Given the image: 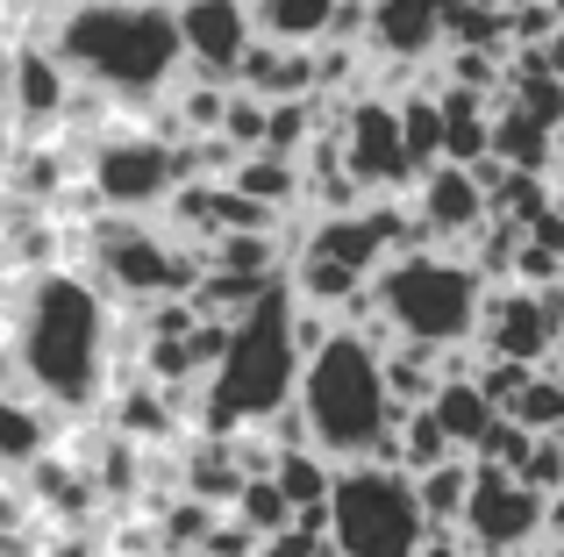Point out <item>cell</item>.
<instances>
[{"mask_svg": "<svg viewBox=\"0 0 564 557\" xmlns=\"http://www.w3.org/2000/svg\"><path fill=\"white\" fill-rule=\"evenodd\" d=\"M494 157L508 172H536V179H551L557 172V129L536 122L529 108H514L508 94L494 100Z\"/></svg>", "mask_w": 564, "mask_h": 557, "instance_id": "cell-19", "label": "cell"}, {"mask_svg": "<svg viewBox=\"0 0 564 557\" xmlns=\"http://www.w3.org/2000/svg\"><path fill=\"white\" fill-rule=\"evenodd\" d=\"M457 529L471 536L479 557H522L536 536H551V501L536 487H522L514 472H486L479 465V487H471V507Z\"/></svg>", "mask_w": 564, "mask_h": 557, "instance_id": "cell-10", "label": "cell"}, {"mask_svg": "<svg viewBox=\"0 0 564 557\" xmlns=\"http://www.w3.org/2000/svg\"><path fill=\"white\" fill-rule=\"evenodd\" d=\"M451 43V0H372V43L379 65H429Z\"/></svg>", "mask_w": 564, "mask_h": 557, "instance_id": "cell-15", "label": "cell"}, {"mask_svg": "<svg viewBox=\"0 0 564 557\" xmlns=\"http://www.w3.org/2000/svg\"><path fill=\"white\" fill-rule=\"evenodd\" d=\"M301 407L307 429H315V450L329 465H386L393 458V429L408 407L386 386V350L379 336L365 329H336L315 358L301 364Z\"/></svg>", "mask_w": 564, "mask_h": 557, "instance_id": "cell-3", "label": "cell"}, {"mask_svg": "<svg viewBox=\"0 0 564 557\" xmlns=\"http://www.w3.org/2000/svg\"><path fill=\"white\" fill-rule=\"evenodd\" d=\"M272 479L286 487L293 507H329V493H336V465L322 458V450H286Z\"/></svg>", "mask_w": 564, "mask_h": 557, "instance_id": "cell-26", "label": "cell"}, {"mask_svg": "<svg viewBox=\"0 0 564 557\" xmlns=\"http://www.w3.org/2000/svg\"><path fill=\"white\" fill-rule=\"evenodd\" d=\"M115 329H122V301L86 265L36 272L22 286V315H14L22 386L51 401L57 415H86L94 401H108Z\"/></svg>", "mask_w": 564, "mask_h": 557, "instance_id": "cell-1", "label": "cell"}, {"mask_svg": "<svg viewBox=\"0 0 564 557\" xmlns=\"http://www.w3.org/2000/svg\"><path fill=\"white\" fill-rule=\"evenodd\" d=\"M557 343H564V321H557V307H551L543 286H514V278H500V286L486 293V315H479V350H486V358L551 364Z\"/></svg>", "mask_w": 564, "mask_h": 557, "instance_id": "cell-12", "label": "cell"}, {"mask_svg": "<svg viewBox=\"0 0 564 557\" xmlns=\"http://www.w3.org/2000/svg\"><path fill=\"white\" fill-rule=\"evenodd\" d=\"M443 458H457V444H451V429L436 422V407H408L400 429H393V458H386V465H400L408 479H422L429 465H443Z\"/></svg>", "mask_w": 564, "mask_h": 557, "instance_id": "cell-24", "label": "cell"}, {"mask_svg": "<svg viewBox=\"0 0 564 557\" xmlns=\"http://www.w3.org/2000/svg\"><path fill=\"white\" fill-rule=\"evenodd\" d=\"M514 479H522V487H536L543 501L564 493V444H557V436H536V450L522 458V472H514Z\"/></svg>", "mask_w": 564, "mask_h": 557, "instance_id": "cell-30", "label": "cell"}, {"mask_svg": "<svg viewBox=\"0 0 564 557\" xmlns=\"http://www.w3.org/2000/svg\"><path fill=\"white\" fill-rule=\"evenodd\" d=\"M293 286L279 278L250 315L229 321V358L207 372L200 407H193V436H236V429H258L272 422L279 407L301 393V343H293Z\"/></svg>", "mask_w": 564, "mask_h": 557, "instance_id": "cell-4", "label": "cell"}, {"mask_svg": "<svg viewBox=\"0 0 564 557\" xmlns=\"http://www.w3.org/2000/svg\"><path fill=\"white\" fill-rule=\"evenodd\" d=\"M57 429H65V415H57L51 401H36V393H0V479L36 472L57 450Z\"/></svg>", "mask_w": 564, "mask_h": 557, "instance_id": "cell-17", "label": "cell"}, {"mask_svg": "<svg viewBox=\"0 0 564 557\" xmlns=\"http://www.w3.org/2000/svg\"><path fill=\"white\" fill-rule=\"evenodd\" d=\"M8 100H14V36L0 29V122H8Z\"/></svg>", "mask_w": 564, "mask_h": 557, "instance_id": "cell-33", "label": "cell"}, {"mask_svg": "<svg viewBox=\"0 0 564 557\" xmlns=\"http://www.w3.org/2000/svg\"><path fill=\"white\" fill-rule=\"evenodd\" d=\"M172 8H180V36H186V72L236 86V65H243L250 43H258L250 0H172Z\"/></svg>", "mask_w": 564, "mask_h": 557, "instance_id": "cell-14", "label": "cell"}, {"mask_svg": "<svg viewBox=\"0 0 564 557\" xmlns=\"http://www.w3.org/2000/svg\"><path fill=\"white\" fill-rule=\"evenodd\" d=\"M336 8L344 0H250L258 36H272V43H329Z\"/></svg>", "mask_w": 564, "mask_h": 557, "instance_id": "cell-23", "label": "cell"}, {"mask_svg": "<svg viewBox=\"0 0 564 557\" xmlns=\"http://www.w3.org/2000/svg\"><path fill=\"white\" fill-rule=\"evenodd\" d=\"M22 487H29V501H36L57 529H86V522H94V507H108V501H100V487H94V472H86L79 458H65V450H51V458L22 479Z\"/></svg>", "mask_w": 564, "mask_h": 557, "instance_id": "cell-18", "label": "cell"}, {"mask_svg": "<svg viewBox=\"0 0 564 557\" xmlns=\"http://www.w3.org/2000/svg\"><path fill=\"white\" fill-rule=\"evenodd\" d=\"M229 186H236V194H250V200H264V208H279V215H286L293 200L307 194V172H301V157H279V151H250V157H236Z\"/></svg>", "mask_w": 564, "mask_h": 557, "instance_id": "cell-22", "label": "cell"}, {"mask_svg": "<svg viewBox=\"0 0 564 557\" xmlns=\"http://www.w3.org/2000/svg\"><path fill=\"white\" fill-rule=\"evenodd\" d=\"M557 194H564V179H557Z\"/></svg>", "mask_w": 564, "mask_h": 557, "instance_id": "cell-38", "label": "cell"}, {"mask_svg": "<svg viewBox=\"0 0 564 557\" xmlns=\"http://www.w3.org/2000/svg\"><path fill=\"white\" fill-rule=\"evenodd\" d=\"M551 536H564V493H551Z\"/></svg>", "mask_w": 564, "mask_h": 557, "instance_id": "cell-34", "label": "cell"}, {"mask_svg": "<svg viewBox=\"0 0 564 557\" xmlns=\"http://www.w3.org/2000/svg\"><path fill=\"white\" fill-rule=\"evenodd\" d=\"M186 179V143H165L158 129H100L86 143V186L108 215H165Z\"/></svg>", "mask_w": 564, "mask_h": 557, "instance_id": "cell-8", "label": "cell"}, {"mask_svg": "<svg viewBox=\"0 0 564 557\" xmlns=\"http://www.w3.org/2000/svg\"><path fill=\"white\" fill-rule=\"evenodd\" d=\"M229 515L243 522V529H258V536H286L301 507L286 501V487H279V479H250V487L236 493V507H229Z\"/></svg>", "mask_w": 564, "mask_h": 557, "instance_id": "cell-27", "label": "cell"}, {"mask_svg": "<svg viewBox=\"0 0 564 557\" xmlns=\"http://www.w3.org/2000/svg\"><path fill=\"white\" fill-rule=\"evenodd\" d=\"M429 407H436V422L451 429V444L465 450V458L486 444V429L500 422V407L486 401V386H479V379H443V386H436V401H429Z\"/></svg>", "mask_w": 564, "mask_h": 557, "instance_id": "cell-21", "label": "cell"}, {"mask_svg": "<svg viewBox=\"0 0 564 557\" xmlns=\"http://www.w3.org/2000/svg\"><path fill=\"white\" fill-rule=\"evenodd\" d=\"M408 208L422 222L429 251H471V237L494 222V194H486V179L471 165H429L408 186Z\"/></svg>", "mask_w": 564, "mask_h": 557, "instance_id": "cell-11", "label": "cell"}, {"mask_svg": "<svg viewBox=\"0 0 564 557\" xmlns=\"http://www.w3.org/2000/svg\"><path fill=\"white\" fill-rule=\"evenodd\" d=\"M43 557H108V550H100L86 529H57L51 544H43Z\"/></svg>", "mask_w": 564, "mask_h": 557, "instance_id": "cell-32", "label": "cell"}, {"mask_svg": "<svg viewBox=\"0 0 564 557\" xmlns=\"http://www.w3.org/2000/svg\"><path fill=\"white\" fill-rule=\"evenodd\" d=\"M451 8H508V0H451Z\"/></svg>", "mask_w": 564, "mask_h": 557, "instance_id": "cell-35", "label": "cell"}, {"mask_svg": "<svg viewBox=\"0 0 564 557\" xmlns=\"http://www.w3.org/2000/svg\"><path fill=\"white\" fill-rule=\"evenodd\" d=\"M322 544H329V536L286 529V536H264V544H258V557H322Z\"/></svg>", "mask_w": 564, "mask_h": 557, "instance_id": "cell-31", "label": "cell"}, {"mask_svg": "<svg viewBox=\"0 0 564 557\" xmlns=\"http://www.w3.org/2000/svg\"><path fill=\"white\" fill-rule=\"evenodd\" d=\"M471 487H479V458H443V465H429L422 479H414V493H422V515H429V529H457L465 522V507H471Z\"/></svg>", "mask_w": 564, "mask_h": 557, "instance_id": "cell-20", "label": "cell"}, {"mask_svg": "<svg viewBox=\"0 0 564 557\" xmlns=\"http://www.w3.org/2000/svg\"><path fill=\"white\" fill-rule=\"evenodd\" d=\"M329 544L344 557H414L429 544L422 493L400 465H336L329 493Z\"/></svg>", "mask_w": 564, "mask_h": 557, "instance_id": "cell-7", "label": "cell"}, {"mask_svg": "<svg viewBox=\"0 0 564 557\" xmlns=\"http://www.w3.org/2000/svg\"><path fill=\"white\" fill-rule=\"evenodd\" d=\"M236 86L258 100H315L322 94V65H315V43H272L258 36L250 57L236 65Z\"/></svg>", "mask_w": 564, "mask_h": 557, "instance_id": "cell-16", "label": "cell"}, {"mask_svg": "<svg viewBox=\"0 0 564 557\" xmlns=\"http://www.w3.org/2000/svg\"><path fill=\"white\" fill-rule=\"evenodd\" d=\"M8 151H14V143H8V129H0V179H8Z\"/></svg>", "mask_w": 564, "mask_h": 557, "instance_id": "cell-36", "label": "cell"}, {"mask_svg": "<svg viewBox=\"0 0 564 557\" xmlns=\"http://www.w3.org/2000/svg\"><path fill=\"white\" fill-rule=\"evenodd\" d=\"M529 450H536V429H522L514 415H500L494 429H486V444L471 450V458H479L486 472H522V458H529Z\"/></svg>", "mask_w": 564, "mask_h": 557, "instance_id": "cell-29", "label": "cell"}, {"mask_svg": "<svg viewBox=\"0 0 564 557\" xmlns=\"http://www.w3.org/2000/svg\"><path fill=\"white\" fill-rule=\"evenodd\" d=\"M86 272L115 301H186L207 272V251L180 229H158L151 215H94L86 222Z\"/></svg>", "mask_w": 564, "mask_h": 557, "instance_id": "cell-6", "label": "cell"}, {"mask_svg": "<svg viewBox=\"0 0 564 557\" xmlns=\"http://www.w3.org/2000/svg\"><path fill=\"white\" fill-rule=\"evenodd\" d=\"M264 122H272V100H258V94H243V86H236L229 114H221V143H229L236 157L264 151Z\"/></svg>", "mask_w": 564, "mask_h": 557, "instance_id": "cell-28", "label": "cell"}, {"mask_svg": "<svg viewBox=\"0 0 564 557\" xmlns=\"http://www.w3.org/2000/svg\"><path fill=\"white\" fill-rule=\"evenodd\" d=\"M336 136H344V172L365 186V194H408L422 172H414L408 143H400V100L386 94H350L344 114H336Z\"/></svg>", "mask_w": 564, "mask_h": 557, "instance_id": "cell-9", "label": "cell"}, {"mask_svg": "<svg viewBox=\"0 0 564 557\" xmlns=\"http://www.w3.org/2000/svg\"><path fill=\"white\" fill-rule=\"evenodd\" d=\"M486 293L494 278L471 265L465 251H400L393 265L372 278V301L386 336L379 343H422V350H471L479 343V315H486Z\"/></svg>", "mask_w": 564, "mask_h": 557, "instance_id": "cell-5", "label": "cell"}, {"mask_svg": "<svg viewBox=\"0 0 564 557\" xmlns=\"http://www.w3.org/2000/svg\"><path fill=\"white\" fill-rule=\"evenodd\" d=\"M72 79L151 114L186 72V36L172 0H65L43 29Z\"/></svg>", "mask_w": 564, "mask_h": 557, "instance_id": "cell-2", "label": "cell"}, {"mask_svg": "<svg viewBox=\"0 0 564 557\" xmlns=\"http://www.w3.org/2000/svg\"><path fill=\"white\" fill-rule=\"evenodd\" d=\"M543 557H564V536H551V550H543Z\"/></svg>", "mask_w": 564, "mask_h": 557, "instance_id": "cell-37", "label": "cell"}, {"mask_svg": "<svg viewBox=\"0 0 564 557\" xmlns=\"http://www.w3.org/2000/svg\"><path fill=\"white\" fill-rule=\"evenodd\" d=\"M79 100V79L72 65L51 51L43 36H14V100H8V122L22 136H65V114Z\"/></svg>", "mask_w": 564, "mask_h": 557, "instance_id": "cell-13", "label": "cell"}, {"mask_svg": "<svg viewBox=\"0 0 564 557\" xmlns=\"http://www.w3.org/2000/svg\"><path fill=\"white\" fill-rule=\"evenodd\" d=\"M400 143H408L414 172L443 165V100H436V86H414V94H400Z\"/></svg>", "mask_w": 564, "mask_h": 557, "instance_id": "cell-25", "label": "cell"}]
</instances>
